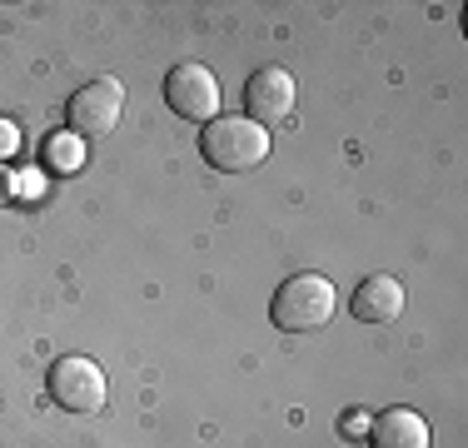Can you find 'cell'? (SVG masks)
<instances>
[{"label": "cell", "instance_id": "cell-11", "mask_svg": "<svg viewBox=\"0 0 468 448\" xmlns=\"http://www.w3.org/2000/svg\"><path fill=\"white\" fill-rule=\"evenodd\" d=\"M16 195H20V179H16V170H5V165H0V205H10Z\"/></svg>", "mask_w": 468, "mask_h": 448}, {"label": "cell", "instance_id": "cell-9", "mask_svg": "<svg viewBox=\"0 0 468 448\" xmlns=\"http://www.w3.org/2000/svg\"><path fill=\"white\" fill-rule=\"evenodd\" d=\"M40 155H46V165L55 175H70V170H80V165H85V144L75 140V134H55V140H46V150H40Z\"/></svg>", "mask_w": 468, "mask_h": 448}, {"label": "cell", "instance_id": "cell-4", "mask_svg": "<svg viewBox=\"0 0 468 448\" xmlns=\"http://www.w3.org/2000/svg\"><path fill=\"white\" fill-rule=\"evenodd\" d=\"M219 100H225V90H219L215 70L199 65V60H185V65H175V70L165 75V105H170L180 120H189V125L219 120Z\"/></svg>", "mask_w": 468, "mask_h": 448}, {"label": "cell", "instance_id": "cell-3", "mask_svg": "<svg viewBox=\"0 0 468 448\" xmlns=\"http://www.w3.org/2000/svg\"><path fill=\"white\" fill-rule=\"evenodd\" d=\"M46 394L55 399V409H65V413H100V409H105L110 384H105V368H100L95 358L65 354V358H55V364H50Z\"/></svg>", "mask_w": 468, "mask_h": 448}, {"label": "cell", "instance_id": "cell-6", "mask_svg": "<svg viewBox=\"0 0 468 448\" xmlns=\"http://www.w3.org/2000/svg\"><path fill=\"white\" fill-rule=\"evenodd\" d=\"M244 105H250L254 125H280V120H289V110H294V75L280 70V65L254 70L250 85H244Z\"/></svg>", "mask_w": 468, "mask_h": 448}, {"label": "cell", "instance_id": "cell-12", "mask_svg": "<svg viewBox=\"0 0 468 448\" xmlns=\"http://www.w3.org/2000/svg\"><path fill=\"white\" fill-rule=\"evenodd\" d=\"M344 433H349V439H364V433H369V419H364V413H344V423H339Z\"/></svg>", "mask_w": 468, "mask_h": 448}, {"label": "cell", "instance_id": "cell-1", "mask_svg": "<svg viewBox=\"0 0 468 448\" xmlns=\"http://www.w3.org/2000/svg\"><path fill=\"white\" fill-rule=\"evenodd\" d=\"M199 155H205L209 170L219 175H244V170H260L270 160V130L254 125L250 115H219L209 120L205 134H199Z\"/></svg>", "mask_w": 468, "mask_h": 448}, {"label": "cell", "instance_id": "cell-2", "mask_svg": "<svg viewBox=\"0 0 468 448\" xmlns=\"http://www.w3.org/2000/svg\"><path fill=\"white\" fill-rule=\"evenodd\" d=\"M334 309H339V299H334V284L324 274H294L280 284V294L270 304V319L284 334H314L334 319Z\"/></svg>", "mask_w": 468, "mask_h": 448}, {"label": "cell", "instance_id": "cell-5", "mask_svg": "<svg viewBox=\"0 0 468 448\" xmlns=\"http://www.w3.org/2000/svg\"><path fill=\"white\" fill-rule=\"evenodd\" d=\"M120 115H125V90L120 80H90L80 85L70 95V105H65V120H70V134L75 140H95V134H110L120 125Z\"/></svg>", "mask_w": 468, "mask_h": 448}, {"label": "cell", "instance_id": "cell-10", "mask_svg": "<svg viewBox=\"0 0 468 448\" xmlns=\"http://www.w3.org/2000/svg\"><path fill=\"white\" fill-rule=\"evenodd\" d=\"M16 155H20V130H16V120L0 115V165H10Z\"/></svg>", "mask_w": 468, "mask_h": 448}, {"label": "cell", "instance_id": "cell-8", "mask_svg": "<svg viewBox=\"0 0 468 448\" xmlns=\"http://www.w3.org/2000/svg\"><path fill=\"white\" fill-rule=\"evenodd\" d=\"M369 443L374 448H429V423L414 409H388L369 423Z\"/></svg>", "mask_w": 468, "mask_h": 448}, {"label": "cell", "instance_id": "cell-7", "mask_svg": "<svg viewBox=\"0 0 468 448\" xmlns=\"http://www.w3.org/2000/svg\"><path fill=\"white\" fill-rule=\"evenodd\" d=\"M404 284H399L394 274H369L359 289H354V319L369 324V329H384V324H394L399 314H404Z\"/></svg>", "mask_w": 468, "mask_h": 448}]
</instances>
